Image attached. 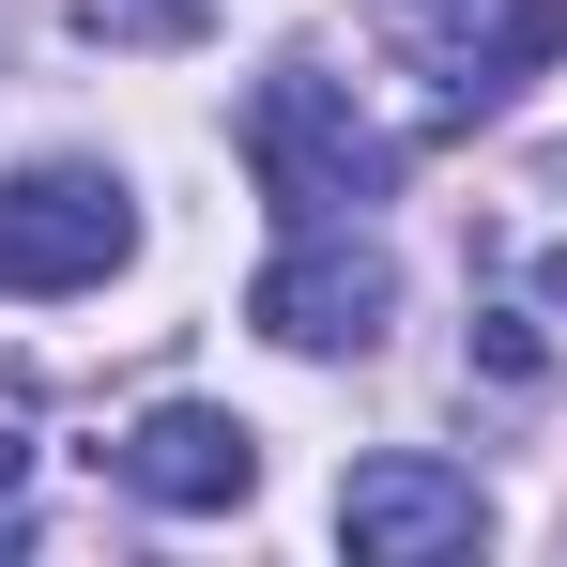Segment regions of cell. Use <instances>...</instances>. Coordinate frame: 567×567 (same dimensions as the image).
Masks as SVG:
<instances>
[{
  "mask_svg": "<svg viewBox=\"0 0 567 567\" xmlns=\"http://www.w3.org/2000/svg\"><path fill=\"white\" fill-rule=\"evenodd\" d=\"M246 322H261L277 353H369L383 322H399V261H383L353 215H322V230H291L277 261H261Z\"/></svg>",
  "mask_w": 567,
  "mask_h": 567,
  "instance_id": "cell-2",
  "label": "cell"
},
{
  "mask_svg": "<svg viewBox=\"0 0 567 567\" xmlns=\"http://www.w3.org/2000/svg\"><path fill=\"white\" fill-rule=\"evenodd\" d=\"M107 475H123L138 506H169V522H215V506H246V491H261V430H246V414H215V399H154V414L107 445Z\"/></svg>",
  "mask_w": 567,
  "mask_h": 567,
  "instance_id": "cell-6",
  "label": "cell"
},
{
  "mask_svg": "<svg viewBox=\"0 0 567 567\" xmlns=\"http://www.w3.org/2000/svg\"><path fill=\"white\" fill-rule=\"evenodd\" d=\"M399 31H414V62H430L445 123H491V107H522L537 78H553L567 0H399Z\"/></svg>",
  "mask_w": 567,
  "mask_h": 567,
  "instance_id": "cell-4",
  "label": "cell"
},
{
  "mask_svg": "<svg viewBox=\"0 0 567 567\" xmlns=\"http://www.w3.org/2000/svg\"><path fill=\"white\" fill-rule=\"evenodd\" d=\"M246 169H261V199H277L291 230H322V215H369V199L399 185V138L353 107V78L277 62V78L246 93Z\"/></svg>",
  "mask_w": 567,
  "mask_h": 567,
  "instance_id": "cell-1",
  "label": "cell"
},
{
  "mask_svg": "<svg viewBox=\"0 0 567 567\" xmlns=\"http://www.w3.org/2000/svg\"><path fill=\"white\" fill-rule=\"evenodd\" d=\"M199 16H215V0H78V31H93V47H185Z\"/></svg>",
  "mask_w": 567,
  "mask_h": 567,
  "instance_id": "cell-7",
  "label": "cell"
},
{
  "mask_svg": "<svg viewBox=\"0 0 567 567\" xmlns=\"http://www.w3.org/2000/svg\"><path fill=\"white\" fill-rule=\"evenodd\" d=\"M138 261V199L107 185V169H16L0 185V291H107Z\"/></svg>",
  "mask_w": 567,
  "mask_h": 567,
  "instance_id": "cell-3",
  "label": "cell"
},
{
  "mask_svg": "<svg viewBox=\"0 0 567 567\" xmlns=\"http://www.w3.org/2000/svg\"><path fill=\"white\" fill-rule=\"evenodd\" d=\"M338 537H353V567H461L491 537V491L430 445H383V461L338 475Z\"/></svg>",
  "mask_w": 567,
  "mask_h": 567,
  "instance_id": "cell-5",
  "label": "cell"
}]
</instances>
